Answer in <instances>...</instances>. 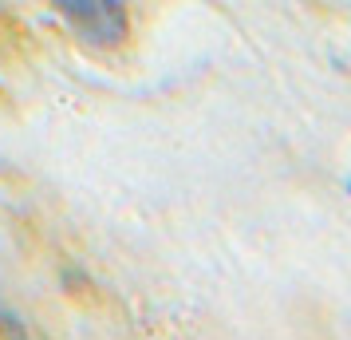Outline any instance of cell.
<instances>
[{
	"label": "cell",
	"mask_w": 351,
	"mask_h": 340,
	"mask_svg": "<svg viewBox=\"0 0 351 340\" xmlns=\"http://www.w3.org/2000/svg\"><path fill=\"white\" fill-rule=\"evenodd\" d=\"M348 190H351V182H348Z\"/></svg>",
	"instance_id": "3"
},
{
	"label": "cell",
	"mask_w": 351,
	"mask_h": 340,
	"mask_svg": "<svg viewBox=\"0 0 351 340\" xmlns=\"http://www.w3.org/2000/svg\"><path fill=\"white\" fill-rule=\"evenodd\" d=\"M0 332H4V337H24V328H20L12 317H0Z\"/></svg>",
	"instance_id": "2"
},
{
	"label": "cell",
	"mask_w": 351,
	"mask_h": 340,
	"mask_svg": "<svg viewBox=\"0 0 351 340\" xmlns=\"http://www.w3.org/2000/svg\"><path fill=\"white\" fill-rule=\"evenodd\" d=\"M48 4L95 48H119L130 36L123 0H48Z\"/></svg>",
	"instance_id": "1"
}]
</instances>
